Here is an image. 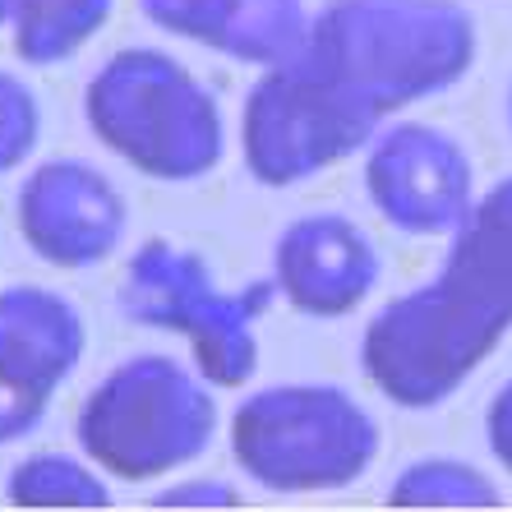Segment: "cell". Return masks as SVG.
Segmentation results:
<instances>
[{
    "mask_svg": "<svg viewBox=\"0 0 512 512\" xmlns=\"http://www.w3.org/2000/svg\"><path fill=\"white\" fill-rule=\"evenodd\" d=\"M5 499L14 508H111V485L93 457L28 453L5 476Z\"/></svg>",
    "mask_w": 512,
    "mask_h": 512,
    "instance_id": "cell-14",
    "label": "cell"
},
{
    "mask_svg": "<svg viewBox=\"0 0 512 512\" xmlns=\"http://www.w3.org/2000/svg\"><path fill=\"white\" fill-rule=\"evenodd\" d=\"M273 296V282H250L240 291L217 286L208 263L171 240L139 245L120 277L125 319L185 337L194 370L213 388H240L259 370V319Z\"/></svg>",
    "mask_w": 512,
    "mask_h": 512,
    "instance_id": "cell-6",
    "label": "cell"
},
{
    "mask_svg": "<svg viewBox=\"0 0 512 512\" xmlns=\"http://www.w3.org/2000/svg\"><path fill=\"white\" fill-rule=\"evenodd\" d=\"M379 134V120L337 93L300 56L282 60L245 93L240 153L259 185L282 190L346 162Z\"/></svg>",
    "mask_w": 512,
    "mask_h": 512,
    "instance_id": "cell-7",
    "label": "cell"
},
{
    "mask_svg": "<svg viewBox=\"0 0 512 512\" xmlns=\"http://www.w3.org/2000/svg\"><path fill=\"white\" fill-rule=\"evenodd\" d=\"M512 328V176L476 194L443 268L388 300L360 337V365L393 406L429 411L485 365Z\"/></svg>",
    "mask_w": 512,
    "mask_h": 512,
    "instance_id": "cell-1",
    "label": "cell"
},
{
    "mask_svg": "<svg viewBox=\"0 0 512 512\" xmlns=\"http://www.w3.org/2000/svg\"><path fill=\"white\" fill-rule=\"evenodd\" d=\"M84 116L97 143L153 180H203L227 157L217 97L157 47H125L88 79Z\"/></svg>",
    "mask_w": 512,
    "mask_h": 512,
    "instance_id": "cell-3",
    "label": "cell"
},
{
    "mask_svg": "<svg viewBox=\"0 0 512 512\" xmlns=\"http://www.w3.org/2000/svg\"><path fill=\"white\" fill-rule=\"evenodd\" d=\"M485 439H489V453L499 457L503 471H512V379L503 383L499 393L489 397V411H485Z\"/></svg>",
    "mask_w": 512,
    "mask_h": 512,
    "instance_id": "cell-18",
    "label": "cell"
},
{
    "mask_svg": "<svg viewBox=\"0 0 512 512\" xmlns=\"http://www.w3.org/2000/svg\"><path fill=\"white\" fill-rule=\"evenodd\" d=\"M379 443V420L337 383H273L231 411V457L273 494L356 485Z\"/></svg>",
    "mask_w": 512,
    "mask_h": 512,
    "instance_id": "cell-4",
    "label": "cell"
},
{
    "mask_svg": "<svg viewBox=\"0 0 512 512\" xmlns=\"http://www.w3.org/2000/svg\"><path fill=\"white\" fill-rule=\"evenodd\" d=\"M240 489L227 485V480H180V485H167L162 494H153V508H240Z\"/></svg>",
    "mask_w": 512,
    "mask_h": 512,
    "instance_id": "cell-17",
    "label": "cell"
},
{
    "mask_svg": "<svg viewBox=\"0 0 512 512\" xmlns=\"http://www.w3.org/2000/svg\"><path fill=\"white\" fill-rule=\"evenodd\" d=\"M84 346V314L60 291H0V443H19L42 425L60 383L79 370Z\"/></svg>",
    "mask_w": 512,
    "mask_h": 512,
    "instance_id": "cell-9",
    "label": "cell"
},
{
    "mask_svg": "<svg viewBox=\"0 0 512 512\" xmlns=\"http://www.w3.org/2000/svg\"><path fill=\"white\" fill-rule=\"evenodd\" d=\"M116 0H19L10 19L14 56L24 65H60L107 28Z\"/></svg>",
    "mask_w": 512,
    "mask_h": 512,
    "instance_id": "cell-13",
    "label": "cell"
},
{
    "mask_svg": "<svg viewBox=\"0 0 512 512\" xmlns=\"http://www.w3.org/2000/svg\"><path fill=\"white\" fill-rule=\"evenodd\" d=\"M19 231L51 268H93L111 259L130 227V208L107 176L79 157H51L19 185Z\"/></svg>",
    "mask_w": 512,
    "mask_h": 512,
    "instance_id": "cell-10",
    "label": "cell"
},
{
    "mask_svg": "<svg viewBox=\"0 0 512 512\" xmlns=\"http://www.w3.org/2000/svg\"><path fill=\"white\" fill-rule=\"evenodd\" d=\"M365 190L383 222L406 236H453L476 203V167L448 130L397 120L370 139Z\"/></svg>",
    "mask_w": 512,
    "mask_h": 512,
    "instance_id": "cell-8",
    "label": "cell"
},
{
    "mask_svg": "<svg viewBox=\"0 0 512 512\" xmlns=\"http://www.w3.org/2000/svg\"><path fill=\"white\" fill-rule=\"evenodd\" d=\"M388 503L393 508H503L499 485L480 471V466L462 462V457H420V462L402 466L388 485Z\"/></svg>",
    "mask_w": 512,
    "mask_h": 512,
    "instance_id": "cell-15",
    "label": "cell"
},
{
    "mask_svg": "<svg viewBox=\"0 0 512 512\" xmlns=\"http://www.w3.org/2000/svg\"><path fill=\"white\" fill-rule=\"evenodd\" d=\"M74 434L84 457L116 480L171 476L213 443V383L176 356H130L84 397Z\"/></svg>",
    "mask_w": 512,
    "mask_h": 512,
    "instance_id": "cell-5",
    "label": "cell"
},
{
    "mask_svg": "<svg viewBox=\"0 0 512 512\" xmlns=\"http://www.w3.org/2000/svg\"><path fill=\"white\" fill-rule=\"evenodd\" d=\"M139 10L162 33L259 70H273L305 47L314 14L305 0H139Z\"/></svg>",
    "mask_w": 512,
    "mask_h": 512,
    "instance_id": "cell-12",
    "label": "cell"
},
{
    "mask_svg": "<svg viewBox=\"0 0 512 512\" xmlns=\"http://www.w3.org/2000/svg\"><path fill=\"white\" fill-rule=\"evenodd\" d=\"M296 56L383 125L466 79L480 28L457 0H328Z\"/></svg>",
    "mask_w": 512,
    "mask_h": 512,
    "instance_id": "cell-2",
    "label": "cell"
},
{
    "mask_svg": "<svg viewBox=\"0 0 512 512\" xmlns=\"http://www.w3.org/2000/svg\"><path fill=\"white\" fill-rule=\"evenodd\" d=\"M374 240L342 213L296 217L273 245V286L291 310L310 319H342L379 286Z\"/></svg>",
    "mask_w": 512,
    "mask_h": 512,
    "instance_id": "cell-11",
    "label": "cell"
},
{
    "mask_svg": "<svg viewBox=\"0 0 512 512\" xmlns=\"http://www.w3.org/2000/svg\"><path fill=\"white\" fill-rule=\"evenodd\" d=\"M14 10H19V0H0V28H10Z\"/></svg>",
    "mask_w": 512,
    "mask_h": 512,
    "instance_id": "cell-19",
    "label": "cell"
},
{
    "mask_svg": "<svg viewBox=\"0 0 512 512\" xmlns=\"http://www.w3.org/2000/svg\"><path fill=\"white\" fill-rule=\"evenodd\" d=\"M37 139H42V102L24 79L0 70V176L24 167Z\"/></svg>",
    "mask_w": 512,
    "mask_h": 512,
    "instance_id": "cell-16",
    "label": "cell"
},
{
    "mask_svg": "<svg viewBox=\"0 0 512 512\" xmlns=\"http://www.w3.org/2000/svg\"><path fill=\"white\" fill-rule=\"evenodd\" d=\"M508 116H512V102H508Z\"/></svg>",
    "mask_w": 512,
    "mask_h": 512,
    "instance_id": "cell-20",
    "label": "cell"
}]
</instances>
